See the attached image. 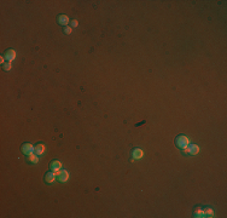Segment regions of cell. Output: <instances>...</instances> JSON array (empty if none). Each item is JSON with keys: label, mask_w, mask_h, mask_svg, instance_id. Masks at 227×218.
Here are the masks:
<instances>
[{"label": "cell", "mask_w": 227, "mask_h": 218, "mask_svg": "<svg viewBox=\"0 0 227 218\" xmlns=\"http://www.w3.org/2000/svg\"><path fill=\"white\" fill-rule=\"evenodd\" d=\"M175 145L179 149L182 150V149L187 148L188 145H190V139H188V137L185 136V135H180V136H178L175 138Z\"/></svg>", "instance_id": "obj_1"}, {"label": "cell", "mask_w": 227, "mask_h": 218, "mask_svg": "<svg viewBox=\"0 0 227 218\" xmlns=\"http://www.w3.org/2000/svg\"><path fill=\"white\" fill-rule=\"evenodd\" d=\"M61 167H62V162L59 161V160H52L51 162H50V169H51V171L52 172H58V171H61Z\"/></svg>", "instance_id": "obj_2"}, {"label": "cell", "mask_w": 227, "mask_h": 218, "mask_svg": "<svg viewBox=\"0 0 227 218\" xmlns=\"http://www.w3.org/2000/svg\"><path fill=\"white\" fill-rule=\"evenodd\" d=\"M57 179H58L59 182H62V183H64V182H67L69 179V172L65 171V170H61L59 173L57 175Z\"/></svg>", "instance_id": "obj_3"}, {"label": "cell", "mask_w": 227, "mask_h": 218, "mask_svg": "<svg viewBox=\"0 0 227 218\" xmlns=\"http://www.w3.org/2000/svg\"><path fill=\"white\" fill-rule=\"evenodd\" d=\"M57 22H58V24H61L63 27H67L69 24V17L67 15H59L58 18H57Z\"/></svg>", "instance_id": "obj_4"}, {"label": "cell", "mask_w": 227, "mask_h": 218, "mask_svg": "<svg viewBox=\"0 0 227 218\" xmlns=\"http://www.w3.org/2000/svg\"><path fill=\"white\" fill-rule=\"evenodd\" d=\"M16 56H17V53H16V51L12 50V49L7 50L6 53H5V58H6L7 62H12V61L16 58Z\"/></svg>", "instance_id": "obj_5"}, {"label": "cell", "mask_w": 227, "mask_h": 218, "mask_svg": "<svg viewBox=\"0 0 227 218\" xmlns=\"http://www.w3.org/2000/svg\"><path fill=\"white\" fill-rule=\"evenodd\" d=\"M46 150V147H45V144L42 143H39V144H36V147H34V153L36 155H42Z\"/></svg>", "instance_id": "obj_6"}, {"label": "cell", "mask_w": 227, "mask_h": 218, "mask_svg": "<svg viewBox=\"0 0 227 218\" xmlns=\"http://www.w3.org/2000/svg\"><path fill=\"white\" fill-rule=\"evenodd\" d=\"M22 152H23L24 155H28L29 153H33V152H34L33 144H30V143H24V144L22 145Z\"/></svg>", "instance_id": "obj_7"}, {"label": "cell", "mask_w": 227, "mask_h": 218, "mask_svg": "<svg viewBox=\"0 0 227 218\" xmlns=\"http://www.w3.org/2000/svg\"><path fill=\"white\" fill-rule=\"evenodd\" d=\"M56 178H57V176H56V173L54 172H47L46 175H45V182L46 183H48V184H51V183H53V182L56 180Z\"/></svg>", "instance_id": "obj_8"}, {"label": "cell", "mask_w": 227, "mask_h": 218, "mask_svg": "<svg viewBox=\"0 0 227 218\" xmlns=\"http://www.w3.org/2000/svg\"><path fill=\"white\" fill-rule=\"evenodd\" d=\"M130 154H132V158H134V159H141L144 156V153L140 148H134Z\"/></svg>", "instance_id": "obj_9"}, {"label": "cell", "mask_w": 227, "mask_h": 218, "mask_svg": "<svg viewBox=\"0 0 227 218\" xmlns=\"http://www.w3.org/2000/svg\"><path fill=\"white\" fill-rule=\"evenodd\" d=\"M27 156V161L28 162H31V164H37L39 162V158H37V155L35 153H29Z\"/></svg>", "instance_id": "obj_10"}, {"label": "cell", "mask_w": 227, "mask_h": 218, "mask_svg": "<svg viewBox=\"0 0 227 218\" xmlns=\"http://www.w3.org/2000/svg\"><path fill=\"white\" fill-rule=\"evenodd\" d=\"M199 153V147L197 144H191V145H188V154H191V155H197Z\"/></svg>", "instance_id": "obj_11"}, {"label": "cell", "mask_w": 227, "mask_h": 218, "mask_svg": "<svg viewBox=\"0 0 227 218\" xmlns=\"http://www.w3.org/2000/svg\"><path fill=\"white\" fill-rule=\"evenodd\" d=\"M193 216L195 217H204V213H203V208H201V207H196L195 210H193Z\"/></svg>", "instance_id": "obj_12"}, {"label": "cell", "mask_w": 227, "mask_h": 218, "mask_svg": "<svg viewBox=\"0 0 227 218\" xmlns=\"http://www.w3.org/2000/svg\"><path fill=\"white\" fill-rule=\"evenodd\" d=\"M203 213H204V217H213L214 216V211L210 207H205L203 210Z\"/></svg>", "instance_id": "obj_13"}, {"label": "cell", "mask_w": 227, "mask_h": 218, "mask_svg": "<svg viewBox=\"0 0 227 218\" xmlns=\"http://www.w3.org/2000/svg\"><path fill=\"white\" fill-rule=\"evenodd\" d=\"M11 68H12V64H11V62H6V63H4V64H3V69H4L5 71H9V70H11Z\"/></svg>", "instance_id": "obj_14"}, {"label": "cell", "mask_w": 227, "mask_h": 218, "mask_svg": "<svg viewBox=\"0 0 227 218\" xmlns=\"http://www.w3.org/2000/svg\"><path fill=\"white\" fill-rule=\"evenodd\" d=\"M65 34H71V32H72V28L71 27H69V26H67V27H64V30H63Z\"/></svg>", "instance_id": "obj_15"}, {"label": "cell", "mask_w": 227, "mask_h": 218, "mask_svg": "<svg viewBox=\"0 0 227 218\" xmlns=\"http://www.w3.org/2000/svg\"><path fill=\"white\" fill-rule=\"evenodd\" d=\"M79 26V22L76 21V20H74V21H71V28H76Z\"/></svg>", "instance_id": "obj_16"}, {"label": "cell", "mask_w": 227, "mask_h": 218, "mask_svg": "<svg viewBox=\"0 0 227 218\" xmlns=\"http://www.w3.org/2000/svg\"><path fill=\"white\" fill-rule=\"evenodd\" d=\"M5 60H6V58L1 56V57H0V63H1V64H4V63H5Z\"/></svg>", "instance_id": "obj_17"}]
</instances>
